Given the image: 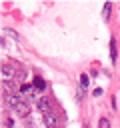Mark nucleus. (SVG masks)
Here are the masks:
<instances>
[{
	"label": "nucleus",
	"instance_id": "1",
	"mask_svg": "<svg viewBox=\"0 0 120 128\" xmlns=\"http://www.w3.org/2000/svg\"><path fill=\"white\" fill-rule=\"evenodd\" d=\"M16 76V68L12 64H2V80L4 82H12Z\"/></svg>",
	"mask_w": 120,
	"mask_h": 128
},
{
	"label": "nucleus",
	"instance_id": "2",
	"mask_svg": "<svg viewBox=\"0 0 120 128\" xmlns=\"http://www.w3.org/2000/svg\"><path fill=\"white\" fill-rule=\"evenodd\" d=\"M42 120L46 124V128H58V116L54 112H48V114H42Z\"/></svg>",
	"mask_w": 120,
	"mask_h": 128
},
{
	"label": "nucleus",
	"instance_id": "3",
	"mask_svg": "<svg viewBox=\"0 0 120 128\" xmlns=\"http://www.w3.org/2000/svg\"><path fill=\"white\" fill-rule=\"evenodd\" d=\"M38 108H40V112L42 114H48V112H52V102L46 98V96H42V98H38Z\"/></svg>",
	"mask_w": 120,
	"mask_h": 128
},
{
	"label": "nucleus",
	"instance_id": "4",
	"mask_svg": "<svg viewBox=\"0 0 120 128\" xmlns=\"http://www.w3.org/2000/svg\"><path fill=\"white\" fill-rule=\"evenodd\" d=\"M110 10H112V4H110V2H106V4H104V8H102V16H104V18H108V16H110Z\"/></svg>",
	"mask_w": 120,
	"mask_h": 128
},
{
	"label": "nucleus",
	"instance_id": "5",
	"mask_svg": "<svg viewBox=\"0 0 120 128\" xmlns=\"http://www.w3.org/2000/svg\"><path fill=\"white\" fill-rule=\"evenodd\" d=\"M110 54H112V60H116V40L112 38V42H110Z\"/></svg>",
	"mask_w": 120,
	"mask_h": 128
},
{
	"label": "nucleus",
	"instance_id": "6",
	"mask_svg": "<svg viewBox=\"0 0 120 128\" xmlns=\"http://www.w3.org/2000/svg\"><path fill=\"white\" fill-rule=\"evenodd\" d=\"M34 86H36V88H44V86H46V82H44L40 76H36V78H34Z\"/></svg>",
	"mask_w": 120,
	"mask_h": 128
},
{
	"label": "nucleus",
	"instance_id": "7",
	"mask_svg": "<svg viewBox=\"0 0 120 128\" xmlns=\"http://www.w3.org/2000/svg\"><path fill=\"white\" fill-rule=\"evenodd\" d=\"M98 126H100V128H110V120H108V118H100Z\"/></svg>",
	"mask_w": 120,
	"mask_h": 128
},
{
	"label": "nucleus",
	"instance_id": "8",
	"mask_svg": "<svg viewBox=\"0 0 120 128\" xmlns=\"http://www.w3.org/2000/svg\"><path fill=\"white\" fill-rule=\"evenodd\" d=\"M4 34H6V36H12L14 40H18V34H16L14 30H10V28H4Z\"/></svg>",
	"mask_w": 120,
	"mask_h": 128
},
{
	"label": "nucleus",
	"instance_id": "9",
	"mask_svg": "<svg viewBox=\"0 0 120 128\" xmlns=\"http://www.w3.org/2000/svg\"><path fill=\"white\" fill-rule=\"evenodd\" d=\"M80 86H82V88H86V86H88V76H86V74H82V76H80Z\"/></svg>",
	"mask_w": 120,
	"mask_h": 128
},
{
	"label": "nucleus",
	"instance_id": "10",
	"mask_svg": "<svg viewBox=\"0 0 120 128\" xmlns=\"http://www.w3.org/2000/svg\"><path fill=\"white\" fill-rule=\"evenodd\" d=\"M94 96H102V88H96L94 90Z\"/></svg>",
	"mask_w": 120,
	"mask_h": 128
}]
</instances>
